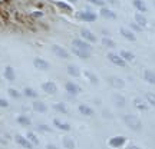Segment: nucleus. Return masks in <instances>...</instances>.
I'll list each match as a JSON object with an SVG mask.
<instances>
[{
  "label": "nucleus",
  "instance_id": "f257e3e1",
  "mask_svg": "<svg viewBox=\"0 0 155 149\" xmlns=\"http://www.w3.org/2000/svg\"><path fill=\"white\" fill-rule=\"evenodd\" d=\"M124 122L129 129H132L135 132H139L142 129V122L139 121L138 116H134V115H125L124 116Z\"/></svg>",
  "mask_w": 155,
  "mask_h": 149
},
{
  "label": "nucleus",
  "instance_id": "f03ea898",
  "mask_svg": "<svg viewBox=\"0 0 155 149\" xmlns=\"http://www.w3.org/2000/svg\"><path fill=\"white\" fill-rule=\"evenodd\" d=\"M52 52H53L58 57H61V59H69V52H68L65 47L59 46V44H53V46H52Z\"/></svg>",
  "mask_w": 155,
  "mask_h": 149
},
{
  "label": "nucleus",
  "instance_id": "7ed1b4c3",
  "mask_svg": "<svg viewBox=\"0 0 155 149\" xmlns=\"http://www.w3.org/2000/svg\"><path fill=\"white\" fill-rule=\"evenodd\" d=\"M108 59H109L111 63H114V65H116V66H119V67H124L127 65V62L122 59V56L116 55V53H108Z\"/></svg>",
  "mask_w": 155,
  "mask_h": 149
},
{
  "label": "nucleus",
  "instance_id": "20e7f679",
  "mask_svg": "<svg viewBox=\"0 0 155 149\" xmlns=\"http://www.w3.org/2000/svg\"><path fill=\"white\" fill-rule=\"evenodd\" d=\"M33 66L36 67V69H39V70H49V62L45 60V59H42V57H35L33 59Z\"/></svg>",
  "mask_w": 155,
  "mask_h": 149
},
{
  "label": "nucleus",
  "instance_id": "39448f33",
  "mask_svg": "<svg viewBox=\"0 0 155 149\" xmlns=\"http://www.w3.org/2000/svg\"><path fill=\"white\" fill-rule=\"evenodd\" d=\"M78 17L81 19V20H83V22H88V23H92L96 20V15L95 13H92V11H81V13H78Z\"/></svg>",
  "mask_w": 155,
  "mask_h": 149
},
{
  "label": "nucleus",
  "instance_id": "423d86ee",
  "mask_svg": "<svg viewBox=\"0 0 155 149\" xmlns=\"http://www.w3.org/2000/svg\"><path fill=\"white\" fill-rule=\"evenodd\" d=\"M72 46L75 47H79V49H83V50H92V46L89 44V42H86L85 39H73L72 42Z\"/></svg>",
  "mask_w": 155,
  "mask_h": 149
},
{
  "label": "nucleus",
  "instance_id": "0eeeda50",
  "mask_svg": "<svg viewBox=\"0 0 155 149\" xmlns=\"http://www.w3.org/2000/svg\"><path fill=\"white\" fill-rule=\"evenodd\" d=\"M15 141H16L20 146H23L25 149H32L35 146L28 138H25V136H22V135H16V136H15Z\"/></svg>",
  "mask_w": 155,
  "mask_h": 149
},
{
  "label": "nucleus",
  "instance_id": "6e6552de",
  "mask_svg": "<svg viewBox=\"0 0 155 149\" xmlns=\"http://www.w3.org/2000/svg\"><path fill=\"white\" fill-rule=\"evenodd\" d=\"M125 142H127V139H125V136H115V138H111L109 139V146L111 148H121V146H124L125 145Z\"/></svg>",
  "mask_w": 155,
  "mask_h": 149
},
{
  "label": "nucleus",
  "instance_id": "1a4fd4ad",
  "mask_svg": "<svg viewBox=\"0 0 155 149\" xmlns=\"http://www.w3.org/2000/svg\"><path fill=\"white\" fill-rule=\"evenodd\" d=\"M42 89H43L46 93L49 95H55L58 92V86H56L55 82H45L42 83Z\"/></svg>",
  "mask_w": 155,
  "mask_h": 149
},
{
  "label": "nucleus",
  "instance_id": "9d476101",
  "mask_svg": "<svg viewBox=\"0 0 155 149\" xmlns=\"http://www.w3.org/2000/svg\"><path fill=\"white\" fill-rule=\"evenodd\" d=\"M65 89H66L68 93L73 95V96H76V95L81 92V88L78 86L76 83H73V82H66L65 83Z\"/></svg>",
  "mask_w": 155,
  "mask_h": 149
},
{
  "label": "nucleus",
  "instance_id": "9b49d317",
  "mask_svg": "<svg viewBox=\"0 0 155 149\" xmlns=\"http://www.w3.org/2000/svg\"><path fill=\"white\" fill-rule=\"evenodd\" d=\"M72 53L76 55L78 57H81V59H89L91 57V52L89 50L79 49V47H75V46H72Z\"/></svg>",
  "mask_w": 155,
  "mask_h": 149
},
{
  "label": "nucleus",
  "instance_id": "f8f14e48",
  "mask_svg": "<svg viewBox=\"0 0 155 149\" xmlns=\"http://www.w3.org/2000/svg\"><path fill=\"white\" fill-rule=\"evenodd\" d=\"M81 36H82L86 42H91V43H95V42H96V36H95L91 30H88V29H82V30H81Z\"/></svg>",
  "mask_w": 155,
  "mask_h": 149
},
{
  "label": "nucleus",
  "instance_id": "ddd939ff",
  "mask_svg": "<svg viewBox=\"0 0 155 149\" xmlns=\"http://www.w3.org/2000/svg\"><path fill=\"white\" fill-rule=\"evenodd\" d=\"M5 77H6V80H9V82L16 80V72H15V69H13L12 66H6L5 67Z\"/></svg>",
  "mask_w": 155,
  "mask_h": 149
},
{
  "label": "nucleus",
  "instance_id": "4468645a",
  "mask_svg": "<svg viewBox=\"0 0 155 149\" xmlns=\"http://www.w3.org/2000/svg\"><path fill=\"white\" fill-rule=\"evenodd\" d=\"M109 83H111V86H114V88H116V89H122L125 86V82L122 80L121 77H116V76L109 77Z\"/></svg>",
  "mask_w": 155,
  "mask_h": 149
},
{
  "label": "nucleus",
  "instance_id": "2eb2a0df",
  "mask_svg": "<svg viewBox=\"0 0 155 149\" xmlns=\"http://www.w3.org/2000/svg\"><path fill=\"white\" fill-rule=\"evenodd\" d=\"M33 111L39 112V113H45V112L48 111V106H46V103L40 102V100H35L33 102Z\"/></svg>",
  "mask_w": 155,
  "mask_h": 149
},
{
  "label": "nucleus",
  "instance_id": "dca6fc26",
  "mask_svg": "<svg viewBox=\"0 0 155 149\" xmlns=\"http://www.w3.org/2000/svg\"><path fill=\"white\" fill-rule=\"evenodd\" d=\"M53 125H55L58 129L65 131V132H69V131H71V125H69V123H66V122L59 121V119H53Z\"/></svg>",
  "mask_w": 155,
  "mask_h": 149
},
{
  "label": "nucleus",
  "instance_id": "f3484780",
  "mask_svg": "<svg viewBox=\"0 0 155 149\" xmlns=\"http://www.w3.org/2000/svg\"><path fill=\"white\" fill-rule=\"evenodd\" d=\"M132 5L139 13H145L147 11V5H145L144 0H132Z\"/></svg>",
  "mask_w": 155,
  "mask_h": 149
},
{
  "label": "nucleus",
  "instance_id": "a211bd4d",
  "mask_svg": "<svg viewBox=\"0 0 155 149\" xmlns=\"http://www.w3.org/2000/svg\"><path fill=\"white\" fill-rule=\"evenodd\" d=\"M119 32H121V34H122V36H124L125 39H127V40H131V42H135V40H137L135 34H134L132 32L129 30V29H127V28H121V30H119Z\"/></svg>",
  "mask_w": 155,
  "mask_h": 149
},
{
  "label": "nucleus",
  "instance_id": "6ab92c4d",
  "mask_svg": "<svg viewBox=\"0 0 155 149\" xmlns=\"http://www.w3.org/2000/svg\"><path fill=\"white\" fill-rule=\"evenodd\" d=\"M144 79L145 82H148L150 85H155V72H152L150 69L144 70Z\"/></svg>",
  "mask_w": 155,
  "mask_h": 149
},
{
  "label": "nucleus",
  "instance_id": "aec40b11",
  "mask_svg": "<svg viewBox=\"0 0 155 149\" xmlns=\"http://www.w3.org/2000/svg\"><path fill=\"white\" fill-rule=\"evenodd\" d=\"M59 9H61L62 11H65V13H68V15H71L73 11V9H72V6L71 5H68V3H65V2H56L55 3Z\"/></svg>",
  "mask_w": 155,
  "mask_h": 149
},
{
  "label": "nucleus",
  "instance_id": "412c9836",
  "mask_svg": "<svg viewBox=\"0 0 155 149\" xmlns=\"http://www.w3.org/2000/svg\"><path fill=\"white\" fill-rule=\"evenodd\" d=\"M78 109H79V112H81V115H83V116H92L94 115V109L88 105H79Z\"/></svg>",
  "mask_w": 155,
  "mask_h": 149
},
{
  "label": "nucleus",
  "instance_id": "4be33fe9",
  "mask_svg": "<svg viewBox=\"0 0 155 149\" xmlns=\"http://www.w3.org/2000/svg\"><path fill=\"white\" fill-rule=\"evenodd\" d=\"M99 15L102 17H105V19H112V20H114V19H116L115 13H114L112 10H109V9H106V7H102V9H101Z\"/></svg>",
  "mask_w": 155,
  "mask_h": 149
},
{
  "label": "nucleus",
  "instance_id": "5701e85b",
  "mask_svg": "<svg viewBox=\"0 0 155 149\" xmlns=\"http://www.w3.org/2000/svg\"><path fill=\"white\" fill-rule=\"evenodd\" d=\"M135 23H138L141 28H145V26L148 24V20H147V17H145L142 13H137V15H135Z\"/></svg>",
  "mask_w": 155,
  "mask_h": 149
},
{
  "label": "nucleus",
  "instance_id": "b1692460",
  "mask_svg": "<svg viewBox=\"0 0 155 149\" xmlns=\"http://www.w3.org/2000/svg\"><path fill=\"white\" fill-rule=\"evenodd\" d=\"M112 99H114V103H115L118 108H124L125 103H127V102H125V98H124L122 95H118V93L114 95V98H112Z\"/></svg>",
  "mask_w": 155,
  "mask_h": 149
},
{
  "label": "nucleus",
  "instance_id": "393cba45",
  "mask_svg": "<svg viewBox=\"0 0 155 149\" xmlns=\"http://www.w3.org/2000/svg\"><path fill=\"white\" fill-rule=\"evenodd\" d=\"M17 123L19 125H22V126H30V123H32V121H30V118H28L26 115H20L17 116Z\"/></svg>",
  "mask_w": 155,
  "mask_h": 149
},
{
  "label": "nucleus",
  "instance_id": "a878e982",
  "mask_svg": "<svg viewBox=\"0 0 155 149\" xmlns=\"http://www.w3.org/2000/svg\"><path fill=\"white\" fill-rule=\"evenodd\" d=\"M68 73L73 77H78V76H81V69L76 65H69L68 66Z\"/></svg>",
  "mask_w": 155,
  "mask_h": 149
},
{
  "label": "nucleus",
  "instance_id": "bb28decb",
  "mask_svg": "<svg viewBox=\"0 0 155 149\" xmlns=\"http://www.w3.org/2000/svg\"><path fill=\"white\" fill-rule=\"evenodd\" d=\"M134 106H135L137 109H139V111H147V109H148L147 103H145V102H144L142 99H139V98L134 99Z\"/></svg>",
  "mask_w": 155,
  "mask_h": 149
},
{
  "label": "nucleus",
  "instance_id": "cd10ccee",
  "mask_svg": "<svg viewBox=\"0 0 155 149\" xmlns=\"http://www.w3.org/2000/svg\"><path fill=\"white\" fill-rule=\"evenodd\" d=\"M23 95L28 96V98H32V99H36V98H38V92H36L33 88H29V86L23 89Z\"/></svg>",
  "mask_w": 155,
  "mask_h": 149
},
{
  "label": "nucleus",
  "instance_id": "c85d7f7f",
  "mask_svg": "<svg viewBox=\"0 0 155 149\" xmlns=\"http://www.w3.org/2000/svg\"><path fill=\"white\" fill-rule=\"evenodd\" d=\"M62 144H63L65 149H75V142H73V139L69 138V136H65V138L62 139Z\"/></svg>",
  "mask_w": 155,
  "mask_h": 149
},
{
  "label": "nucleus",
  "instance_id": "c756f323",
  "mask_svg": "<svg viewBox=\"0 0 155 149\" xmlns=\"http://www.w3.org/2000/svg\"><path fill=\"white\" fill-rule=\"evenodd\" d=\"M119 55L122 56V59H124L125 62H132L134 59H135V56H134L131 52H128V50H121Z\"/></svg>",
  "mask_w": 155,
  "mask_h": 149
},
{
  "label": "nucleus",
  "instance_id": "7c9ffc66",
  "mask_svg": "<svg viewBox=\"0 0 155 149\" xmlns=\"http://www.w3.org/2000/svg\"><path fill=\"white\" fill-rule=\"evenodd\" d=\"M85 76L88 77L89 80H91V83H94V85H98V83H99V79L96 77V75H94V73L89 72V70H85Z\"/></svg>",
  "mask_w": 155,
  "mask_h": 149
},
{
  "label": "nucleus",
  "instance_id": "2f4dec72",
  "mask_svg": "<svg viewBox=\"0 0 155 149\" xmlns=\"http://www.w3.org/2000/svg\"><path fill=\"white\" fill-rule=\"evenodd\" d=\"M102 44L106 46V47H109V49H114V47L116 46L115 42H114L112 39H109V37H102Z\"/></svg>",
  "mask_w": 155,
  "mask_h": 149
},
{
  "label": "nucleus",
  "instance_id": "473e14b6",
  "mask_svg": "<svg viewBox=\"0 0 155 149\" xmlns=\"http://www.w3.org/2000/svg\"><path fill=\"white\" fill-rule=\"evenodd\" d=\"M53 108H55V111L61 112V113H68V108L65 106V103H55Z\"/></svg>",
  "mask_w": 155,
  "mask_h": 149
},
{
  "label": "nucleus",
  "instance_id": "72a5a7b5",
  "mask_svg": "<svg viewBox=\"0 0 155 149\" xmlns=\"http://www.w3.org/2000/svg\"><path fill=\"white\" fill-rule=\"evenodd\" d=\"M26 138H28L29 141H30V142H32L33 145H39V139H38V136H36V135H35L33 132H28Z\"/></svg>",
  "mask_w": 155,
  "mask_h": 149
},
{
  "label": "nucleus",
  "instance_id": "f704fd0d",
  "mask_svg": "<svg viewBox=\"0 0 155 149\" xmlns=\"http://www.w3.org/2000/svg\"><path fill=\"white\" fill-rule=\"evenodd\" d=\"M145 99H147V102H148L150 105L155 106V93H151V92L145 93Z\"/></svg>",
  "mask_w": 155,
  "mask_h": 149
},
{
  "label": "nucleus",
  "instance_id": "c9c22d12",
  "mask_svg": "<svg viewBox=\"0 0 155 149\" xmlns=\"http://www.w3.org/2000/svg\"><path fill=\"white\" fill-rule=\"evenodd\" d=\"M7 93L10 95V96H12V98H13V99H19V98L22 96L19 90H16V89H13V88H10V89H9V90H7Z\"/></svg>",
  "mask_w": 155,
  "mask_h": 149
},
{
  "label": "nucleus",
  "instance_id": "e433bc0d",
  "mask_svg": "<svg viewBox=\"0 0 155 149\" xmlns=\"http://www.w3.org/2000/svg\"><path fill=\"white\" fill-rule=\"evenodd\" d=\"M88 2L92 3V5H95V6H101V7L105 6V2H104V0H88Z\"/></svg>",
  "mask_w": 155,
  "mask_h": 149
},
{
  "label": "nucleus",
  "instance_id": "4c0bfd02",
  "mask_svg": "<svg viewBox=\"0 0 155 149\" xmlns=\"http://www.w3.org/2000/svg\"><path fill=\"white\" fill-rule=\"evenodd\" d=\"M39 131H42V132H50V128L48 125H39L38 126Z\"/></svg>",
  "mask_w": 155,
  "mask_h": 149
},
{
  "label": "nucleus",
  "instance_id": "58836bf2",
  "mask_svg": "<svg viewBox=\"0 0 155 149\" xmlns=\"http://www.w3.org/2000/svg\"><path fill=\"white\" fill-rule=\"evenodd\" d=\"M0 108H9V102L6 99H2V98H0Z\"/></svg>",
  "mask_w": 155,
  "mask_h": 149
},
{
  "label": "nucleus",
  "instance_id": "ea45409f",
  "mask_svg": "<svg viewBox=\"0 0 155 149\" xmlns=\"http://www.w3.org/2000/svg\"><path fill=\"white\" fill-rule=\"evenodd\" d=\"M131 28H132L134 30H137V32H139V30H142V28L139 26L138 23H131Z\"/></svg>",
  "mask_w": 155,
  "mask_h": 149
},
{
  "label": "nucleus",
  "instance_id": "a19ab883",
  "mask_svg": "<svg viewBox=\"0 0 155 149\" xmlns=\"http://www.w3.org/2000/svg\"><path fill=\"white\" fill-rule=\"evenodd\" d=\"M43 16V13H42V11H35L33 13V17H42Z\"/></svg>",
  "mask_w": 155,
  "mask_h": 149
},
{
  "label": "nucleus",
  "instance_id": "79ce46f5",
  "mask_svg": "<svg viewBox=\"0 0 155 149\" xmlns=\"http://www.w3.org/2000/svg\"><path fill=\"white\" fill-rule=\"evenodd\" d=\"M46 149H58V146H55V145L49 144V145H48V146H46Z\"/></svg>",
  "mask_w": 155,
  "mask_h": 149
},
{
  "label": "nucleus",
  "instance_id": "37998d69",
  "mask_svg": "<svg viewBox=\"0 0 155 149\" xmlns=\"http://www.w3.org/2000/svg\"><path fill=\"white\" fill-rule=\"evenodd\" d=\"M129 149H141V148H139V146H137V145H131V146H129Z\"/></svg>",
  "mask_w": 155,
  "mask_h": 149
},
{
  "label": "nucleus",
  "instance_id": "c03bdc74",
  "mask_svg": "<svg viewBox=\"0 0 155 149\" xmlns=\"http://www.w3.org/2000/svg\"><path fill=\"white\" fill-rule=\"evenodd\" d=\"M68 2H71V3H76L78 0H68Z\"/></svg>",
  "mask_w": 155,
  "mask_h": 149
}]
</instances>
